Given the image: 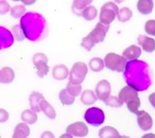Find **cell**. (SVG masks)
<instances>
[{
  "label": "cell",
  "mask_w": 155,
  "mask_h": 138,
  "mask_svg": "<svg viewBox=\"0 0 155 138\" xmlns=\"http://www.w3.org/2000/svg\"><path fill=\"white\" fill-rule=\"evenodd\" d=\"M84 118L89 124L94 127H98L104 123V113L99 108H91L86 110Z\"/></svg>",
  "instance_id": "8992f818"
},
{
  "label": "cell",
  "mask_w": 155,
  "mask_h": 138,
  "mask_svg": "<svg viewBox=\"0 0 155 138\" xmlns=\"http://www.w3.org/2000/svg\"><path fill=\"white\" fill-rule=\"evenodd\" d=\"M111 85L107 79H101L95 87V94L98 99L104 101L110 96Z\"/></svg>",
  "instance_id": "9c48e42d"
},
{
  "label": "cell",
  "mask_w": 155,
  "mask_h": 138,
  "mask_svg": "<svg viewBox=\"0 0 155 138\" xmlns=\"http://www.w3.org/2000/svg\"><path fill=\"white\" fill-rule=\"evenodd\" d=\"M127 65V60L123 56L116 53H108L104 57V66L112 71L118 73L124 72Z\"/></svg>",
  "instance_id": "3957f363"
},
{
  "label": "cell",
  "mask_w": 155,
  "mask_h": 138,
  "mask_svg": "<svg viewBox=\"0 0 155 138\" xmlns=\"http://www.w3.org/2000/svg\"><path fill=\"white\" fill-rule=\"evenodd\" d=\"M67 90L74 97H77L81 93L82 87H81V85H76V84H73L69 81L67 84Z\"/></svg>",
  "instance_id": "83f0119b"
},
{
  "label": "cell",
  "mask_w": 155,
  "mask_h": 138,
  "mask_svg": "<svg viewBox=\"0 0 155 138\" xmlns=\"http://www.w3.org/2000/svg\"><path fill=\"white\" fill-rule=\"evenodd\" d=\"M22 1V3L24 4V5H27V6H30V5H32V4H34L36 2H37V0H21Z\"/></svg>",
  "instance_id": "d590c367"
},
{
  "label": "cell",
  "mask_w": 155,
  "mask_h": 138,
  "mask_svg": "<svg viewBox=\"0 0 155 138\" xmlns=\"http://www.w3.org/2000/svg\"><path fill=\"white\" fill-rule=\"evenodd\" d=\"M15 78V73L10 67H3L0 69V83L9 84L13 81Z\"/></svg>",
  "instance_id": "5bb4252c"
},
{
  "label": "cell",
  "mask_w": 155,
  "mask_h": 138,
  "mask_svg": "<svg viewBox=\"0 0 155 138\" xmlns=\"http://www.w3.org/2000/svg\"><path fill=\"white\" fill-rule=\"evenodd\" d=\"M114 1H115L117 3H121L122 2H124V0H114Z\"/></svg>",
  "instance_id": "8d00e7d4"
},
{
  "label": "cell",
  "mask_w": 155,
  "mask_h": 138,
  "mask_svg": "<svg viewBox=\"0 0 155 138\" xmlns=\"http://www.w3.org/2000/svg\"><path fill=\"white\" fill-rule=\"evenodd\" d=\"M13 44V37L10 34L9 31L6 29H3V31H0V49H3L8 47Z\"/></svg>",
  "instance_id": "603a6c76"
},
{
  "label": "cell",
  "mask_w": 155,
  "mask_h": 138,
  "mask_svg": "<svg viewBox=\"0 0 155 138\" xmlns=\"http://www.w3.org/2000/svg\"><path fill=\"white\" fill-rule=\"evenodd\" d=\"M9 118V113L3 108H0V123H3L7 122Z\"/></svg>",
  "instance_id": "836d02e7"
},
{
  "label": "cell",
  "mask_w": 155,
  "mask_h": 138,
  "mask_svg": "<svg viewBox=\"0 0 155 138\" xmlns=\"http://www.w3.org/2000/svg\"><path fill=\"white\" fill-rule=\"evenodd\" d=\"M104 104L107 106L112 108H120L123 105V102L119 98V97H115V96H110L106 100L104 101Z\"/></svg>",
  "instance_id": "f1b7e54d"
},
{
  "label": "cell",
  "mask_w": 155,
  "mask_h": 138,
  "mask_svg": "<svg viewBox=\"0 0 155 138\" xmlns=\"http://www.w3.org/2000/svg\"><path fill=\"white\" fill-rule=\"evenodd\" d=\"M109 28H110V25H105L99 22L95 27V28L86 37L83 38L81 46L84 47L87 51H91L95 44L104 41Z\"/></svg>",
  "instance_id": "6da1fadb"
},
{
  "label": "cell",
  "mask_w": 155,
  "mask_h": 138,
  "mask_svg": "<svg viewBox=\"0 0 155 138\" xmlns=\"http://www.w3.org/2000/svg\"><path fill=\"white\" fill-rule=\"evenodd\" d=\"M40 110L41 112H43L45 115L50 119H55L57 117V113L54 108L45 98L42 99L40 103Z\"/></svg>",
  "instance_id": "d6986e66"
},
{
  "label": "cell",
  "mask_w": 155,
  "mask_h": 138,
  "mask_svg": "<svg viewBox=\"0 0 155 138\" xmlns=\"http://www.w3.org/2000/svg\"><path fill=\"white\" fill-rule=\"evenodd\" d=\"M149 103L151 104V105H152L153 107L155 108V92L149 95Z\"/></svg>",
  "instance_id": "e575fe53"
},
{
  "label": "cell",
  "mask_w": 155,
  "mask_h": 138,
  "mask_svg": "<svg viewBox=\"0 0 155 138\" xmlns=\"http://www.w3.org/2000/svg\"><path fill=\"white\" fill-rule=\"evenodd\" d=\"M32 62L37 68V75L40 78H42L48 75L49 72V66H48V58L45 54H35L32 57Z\"/></svg>",
  "instance_id": "52a82bcc"
},
{
  "label": "cell",
  "mask_w": 155,
  "mask_h": 138,
  "mask_svg": "<svg viewBox=\"0 0 155 138\" xmlns=\"http://www.w3.org/2000/svg\"><path fill=\"white\" fill-rule=\"evenodd\" d=\"M26 8L24 5H16L10 9V14L14 18H18L25 13Z\"/></svg>",
  "instance_id": "f546056e"
},
{
  "label": "cell",
  "mask_w": 155,
  "mask_h": 138,
  "mask_svg": "<svg viewBox=\"0 0 155 138\" xmlns=\"http://www.w3.org/2000/svg\"><path fill=\"white\" fill-rule=\"evenodd\" d=\"M133 17V12L127 7H124L120 9H119V13L117 14L118 20L121 22H128Z\"/></svg>",
  "instance_id": "4316f807"
},
{
  "label": "cell",
  "mask_w": 155,
  "mask_h": 138,
  "mask_svg": "<svg viewBox=\"0 0 155 138\" xmlns=\"http://www.w3.org/2000/svg\"><path fill=\"white\" fill-rule=\"evenodd\" d=\"M118 13H119V8L115 3L113 2H108L104 3L101 8V12L99 15L100 22L105 25H110L117 17Z\"/></svg>",
  "instance_id": "277c9868"
},
{
  "label": "cell",
  "mask_w": 155,
  "mask_h": 138,
  "mask_svg": "<svg viewBox=\"0 0 155 138\" xmlns=\"http://www.w3.org/2000/svg\"><path fill=\"white\" fill-rule=\"evenodd\" d=\"M119 98L125 103L130 113L136 114L140 107V99L138 91L130 85L125 86L119 93Z\"/></svg>",
  "instance_id": "7a4b0ae2"
},
{
  "label": "cell",
  "mask_w": 155,
  "mask_h": 138,
  "mask_svg": "<svg viewBox=\"0 0 155 138\" xmlns=\"http://www.w3.org/2000/svg\"><path fill=\"white\" fill-rule=\"evenodd\" d=\"M96 100H97L96 94L94 93V91L90 90V89L85 90L81 96V101L82 102L83 104L87 105V106L95 104Z\"/></svg>",
  "instance_id": "ffe728a7"
},
{
  "label": "cell",
  "mask_w": 155,
  "mask_h": 138,
  "mask_svg": "<svg viewBox=\"0 0 155 138\" xmlns=\"http://www.w3.org/2000/svg\"><path fill=\"white\" fill-rule=\"evenodd\" d=\"M10 4L5 0H0V15L6 14L10 11Z\"/></svg>",
  "instance_id": "d6a6232c"
},
{
  "label": "cell",
  "mask_w": 155,
  "mask_h": 138,
  "mask_svg": "<svg viewBox=\"0 0 155 138\" xmlns=\"http://www.w3.org/2000/svg\"><path fill=\"white\" fill-rule=\"evenodd\" d=\"M59 99L62 105H72L75 102L76 97L70 94L67 88L61 89L59 93Z\"/></svg>",
  "instance_id": "cb8c5ba5"
},
{
  "label": "cell",
  "mask_w": 155,
  "mask_h": 138,
  "mask_svg": "<svg viewBox=\"0 0 155 138\" xmlns=\"http://www.w3.org/2000/svg\"><path fill=\"white\" fill-rule=\"evenodd\" d=\"M98 12L95 6L89 5L81 12V16L86 21H93L97 17Z\"/></svg>",
  "instance_id": "d4e9b609"
},
{
  "label": "cell",
  "mask_w": 155,
  "mask_h": 138,
  "mask_svg": "<svg viewBox=\"0 0 155 138\" xmlns=\"http://www.w3.org/2000/svg\"><path fill=\"white\" fill-rule=\"evenodd\" d=\"M137 122L138 125L142 131H149L153 127V119L151 116L145 111H138L136 113Z\"/></svg>",
  "instance_id": "30bf717a"
},
{
  "label": "cell",
  "mask_w": 155,
  "mask_h": 138,
  "mask_svg": "<svg viewBox=\"0 0 155 138\" xmlns=\"http://www.w3.org/2000/svg\"><path fill=\"white\" fill-rule=\"evenodd\" d=\"M13 32H14V34H15V37H16V39L18 41H22L24 37H25V36L23 34V31H22V29L21 28V27L20 26L16 25L15 27H13Z\"/></svg>",
  "instance_id": "1f68e13d"
},
{
  "label": "cell",
  "mask_w": 155,
  "mask_h": 138,
  "mask_svg": "<svg viewBox=\"0 0 155 138\" xmlns=\"http://www.w3.org/2000/svg\"><path fill=\"white\" fill-rule=\"evenodd\" d=\"M21 118L24 123L32 125L38 121V114L32 109L24 110L21 114Z\"/></svg>",
  "instance_id": "7402d4cb"
},
{
  "label": "cell",
  "mask_w": 155,
  "mask_h": 138,
  "mask_svg": "<svg viewBox=\"0 0 155 138\" xmlns=\"http://www.w3.org/2000/svg\"><path fill=\"white\" fill-rule=\"evenodd\" d=\"M99 136L101 138H120L121 136L120 133L117 132V130L110 127V126H105L104 127H102L99 131Z\"/></svg>",
  "instance_id": "ac0fdd59"
},
{
  "label": "cell",
  "mask_w": 155,
  "mask_h": 138,
  "mask_svg": "<svg viewBox=\"0 0 155 138\" xmlns=\"http://www.w3.org/2000/svg\"><path fill=\"white\" fill-rule=\"evenodd\" d=\"M30 135V128L26 123H18L15 127L13 132V138H26Z\"/></svg>",
  "instance_id": "9a60e30c"
},
{
  "label": "cell",
  "mask_w": 155,
  "mask_h": 138,
  "mask_svg": "<svg viewBox=\"0 0 155 138\" xmlns=\"http://www.w3.org/2000/svg\"><path fill=\"white\" fill-rule=\"evenodd\" d=\"M89 66L94 72H100L104 69V60L99 58V57H94L89 61Z\"/></svg>",
  "instance_id": "484cf974"
},
{
  "label": "cell",
  "mask_w": 155,
  "mask_h": 138,
  "mask_svg": "<svg viewBox=\"0 0 155 138\" xmlns=\"http://www.w3.org/2000/svg\"><path fill=\"white\" fill-rule=\"evenodd\" d=\"M138 42L142 47L143 50L146 52H153L155 50V40L153 38L146 37L144 35H139Z\"/></svg>",
  "instance_id": "8fae6325"
},
{
  "label": "cell",
  "mask_w": 155,
  "mask_h": 138,
  "mask_svg": "<svg viewBox=\"0 0 155 138\" xmlns=\"http://www.w3.org/2000/svg\"><path fill=\"white\" fill-rule=\"evenodd\" d=\"M67 133L76 137H85L88 135V127L82 122H76L70 124L66 129Z\"/></svg>",
  "instance_id": "ba28073f"
},
{
  "label": "cell",
  "mask_w": 155,
  "mask_h": 138,
  "mask_svg": "<svg viewBox=\"0 0 155 138\" xmlns=\"http://www.w3.org/2000/svg\"><path fill=\"white\" fill-rule=\"evenodd\" d=\"M153 0H138L137 9L143 15H148L153 12Z\"/></svg>",
  "instance_id": "2e32d148"
},
{
  "label": "cell",
  "mask_w": 155,
  "mask_h": 138,
  "mask_svg": "<svg viewBox=\"0 0 155 138\" xmlns=\"http://www.w3.org/2000/svg\"><path fill=\"white\" fill-rule=\"evenodd\" d=\"M141 53L142 50L139 47L135 45H131L124 50L122 56L128 60H134L141 56Z\"/></svg>",
  "instance_id": "7c38bea8"
},
{
  "label": "cell",
  "mask_w": 155,
  "mask_h": 138,
  "mask_svg": "<svg viewBox=\"0 0 155 138\" xmlns=\"http://www.w3.org/2000/svg\"><path fill=\"white\" fill-rule=\"evenodd\" d=\"M88 67L85 63H75L69 73V81L76 85H81V83L86 79Z\"/></svg>",
  "instance_id": "5b68a950"
},
{
  "label": "cell",
  "mask_w": 155,
  "mask_h": 138,
  "mask_svg": "<svg viewBox=\"0 0 155 138\" xmlns=\"http://www.w3.org/2000/svg\"><path fill=\"white\" fill-rule=\"evenodd\" d=\"M93 0H73L72 3V10L76 15H81L84 8L89 6L92 3Z\"/></svg>",
  "instance_id": "44dd1931"
},
{
  "label": "cell",
  "mask_w": 155,
  "mask_h": 138,
  "mask_svg": "<svg viewBox=\"0 0 155 138\" xmlns=\"http://www.w3.org/2000/svg\"><path fill=\"white\" fill-rule=\"evenodd\" d=\"M144 30L149 35L155 37V20H149L144 25Z\"/></svg>",
  "instance_id": "4dcf8cb0"
},
{
  "label": "cell",
  "mask_w": 155,
  "mask_h": 138,
  "mask_svg": "<svg viewBox=\"0 0 155 138\" xmlns=\"http://www.w3.org/2000/svg\"><path fill=\"white\" fill-rule=\"evenodd\" d=\"M44 98V96L41 93L37 91L32 92L29 96V104H30L31 109L35 111L36 113L41 112V110H40V103Z\"/></svg>",
  "instance_id": "4fadbf2b"
},
{
  "label": "cell",
  "mask_w": 155,
  "mask_h": 138,
  "mask_svg": "<svg viewBox=\"0 0 155 138\" xmlns=\"http://www.w3.org/2000/svg\"><path fill=\"white\" fill-rule=\"evenodd\" d=\"M13 2H18V1H21V0H13Z\"/></svg>",
  "instance_id": "74e56055"
},
{
  "label": "cell",
  "mask_w": 155,
  "mask_h": 138,
  "mask_svg": "<svg viewBox=\"0 0 155 138\" xmlns=\"http://www.w3.org/2000/svg\"><path fill=\"white\" fill-rule=\"evenodd\" d=\"M68 75H69V70L66 66L57 65L54 66L53 70H52V76L55 79L62 80L67 78Z\"/></svg>",
  "instance_id": "e0dca14e"
}]
</instances>
